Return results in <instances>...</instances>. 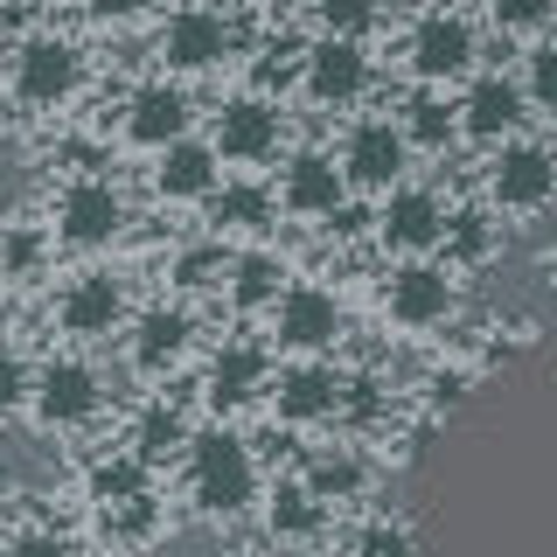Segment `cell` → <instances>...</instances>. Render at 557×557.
Returning <instances> with one entry per match:
<instances>
[{"label": "cell", "instance_id": "cell-1", "mask_svg": "<svg viewBox=\"0 0 557 557\" xmlns=\"http://www.w3.org/2000/svg\"><path fill=\"white\" fill-rule=\"evenodd\" d=\"M182 453H188V495H196L202 516H244L258 502V460L231 425L188 432Z\"/></svg>", "mask_w": 557, "mask_h": 557}, {"label": "cell", "instance_id": "cell-2", "mask_svg": "<svg viewBox=\"0 0 557 557\" xmlns=\"http://www.w3.org/2000/svg\"><path fill=\"white\" fill-rule=\"evenodd\" d=\"M265 313H272V348H286L293 362H327L348 335L342 300L327 286H313V278H293Z\"/></svg>", "mask_w": 557, "mask_h": 557}, {"label": "cell", "instance_id": "cell-3", "mask_svg": "<svg viewBox=\"0 0 557 557\" xmlns=\"http://www.w3.org/2000/svg\"><path fill=\"white\" fill-rule=\"evenodd\" d=\"M481 188H487V209H495V216L530 223V216H544L557 202V153L544 139H502Z\"/></svg>", "mask_w": 557, "mask_h": 557}, {"label": "cell", "instance_id": "cell-4", "mask_svg": "<svg viewBox=\"0 0 557 557\" xmlns=\"http://www.w3.org/2000/svg\"><path fill=\"white\" fill-rule=\"evenodd\" d=\"M77 84H84V57L70 35H28L8 57V91L28 112H57V104L77 98Z\"/></svg>", "mask_w": 557, "mask_h": 557}, {"label": "cell", "instance_id": "cell-5", "mask_svg": "<svg viewBox=\"0 0 557 557\" xmlns=\"http://www.w3.org/2000/svg\"><path fill=\"white\" fill-rule=\"evenodd\" d=\"M335 168H342L348 196H391L411 174V147H405V133H397V119H356L348 139H342V153H335Z\"/></svg>", "mask_w": 557, "mask_h": 557}, {"label": "cell", "instance_id": "cell-6", "mask_svg": "<svg viewBox=\"0 0 557 557\" xmlns=\"http://www.w3.org/2000/svg\"><path fill=\"white\" fill-rule=\"evenodd\" d=\"M98 405H104V383H98L91 362L57 356V362H42V370H28V411H35V425H42V432L91 425Z\"/></svg>", "mask_w": 557, "mask_h": 557}, {"label": "cell", "instance_id": "cell-7", "mask_svg": "<svg viewBox=\"0 0 557 557\" xmlns=\"http://www.w3.org/2000/svg\"><path fill=\"white\" fill-rule=\"evenodd\" d=\"M57 237L70 244V251H112V244L126 237V196H119L104 174H77V182H63Z\"/></svg>", "mask_w": 557, "mask_h": 557}, {"label": "cell", "instance_id": "cell-8", "mask_svg": "<svg viewBox=\"0 0 557 557\" xmlns=\"http://www.w3.org/2000/svg\"><path fill=\"white\" fill-rule=\"evenodd\" d=\"M383 313H391L397 327H411V335H425V327H446L453 321V300H460V286H453V272L440 258H405L391 278H383Z\"/></svg>", "mask_w": 557, "mask_h": 557}, {"label": "cell", "instance_id": "cell-9", "mask_svg": "<svg viewBox=\"0 0 557 557\" xmlns=\"http://www.w3.org/2000/svg\"><path fill=\"white\" fill-rule=\"evenodd\" d=\"M474 57H481V35H474V22L467 14H425L411 35H405V70L418 84H460L467 70H474Z\"/></svg>", "mask_w": 557, "mask_h": 557}, {"label": "cell", "instance_id": "cell-10", "mask_svg": "<svg viewBox=\"0 0 557 557\" xmlns=\"http://www.w3.org/2000/svg\"><path fill=\"white\" fill-rule=\"evenodd\" d=\"M278 147H286V112L272 98H231L209 119V153L216 161L258 168V161H278Z\"/></svg>", "mask_w": 557, "mask_h": 557}, {"label": "cell", "instance_id": "cell-11", "mask_svg": "<svg viewBox=\"0 0 557 557\" xmlns=\"http://www.w3.org/2000/svg\"><path fill=\"white\" fill-rule=\"evenodd\" d=\"M265 397H272L278 425L307 432V425H327L348 405V383H342L335 362H286L278 376H265Z\"/></svg>", "mask_w": 557, "mask_h": 557}, {"label": "cell", "instance_id": "cell-12", "mask_svg": "<svg viewBox=\"0 0 557 557\" xmlns=\"http://www.w3.org/2000/svg\"><path fill=\"white\" fill-rule=\"evenodd\" d=\"M119 133H126V147H139V153H168L174 139L196 133V104H188L182 84L153 77V84H139V91L126 98V112H119Z\"/></svg>", "mask_w": 557, "mask_h": 557}, {"label": "cell", "instance_id": "cell-13", "mask_svg": "<svg viewBox=\"0 0 557 557\" xmlns=\"http://www.w3.org/2000/svg\"><path fill=\"white\" fill-rule=\"evenodd\" d=\"M153 49H161V63L174 77H209V70L231 63L237 35H231V22H223L216 8H182V14H168V28H161Z\"/></svg>", "mask_w": 557, "mask_h": 557}, {"label": "cell", "instance_id": "cell-14", "mask_svg": "<svg viewBox=\"0 0 557 557\" xmlns=\"http://www.w3.org/2000/svg\"><path fill=\"white\" fill-rule=\"evenodd\" d=\"M57 327L70 342H104L126 327V278L112 272H77L70 286L57 293Z\"/></svg>", "mask_w": 557, "mask_h": 557}, {"label": "cell", "instance_id": "cell-15", "mask_svg": "<svg viewBox=\"0 0 557 557\" xmlns=\"http://www.w3.org/2000/svg\"><path fill=\"white\" fill-rule=\"evenodd\" d=\"M300 91L321 104V112H342V104H356L370 91V49L362 42H327V35H313L307 63H300Z\"/></svg>", "mask_w": 557, "mask_h": 557}, {"label": "cell", "instance_id": "cell-16", "mask_svg": "<svg viewBox=\"0 0 557 557\" xmlns=\"http://www.w3.org/2000/svg\"><path fill=\"white\" fill-rule=\"evenodd\" d=\"M278 209H293L307 223H335L348 209V182H342L335 153H293L278 168Z\"/></svg>", "mask_w": 557, "mask_h": 557}, {"label": "cell", "instance_id": "cell-17", "mask_svg": "<svg viewBox=\"0 0 557 557\" xmlns=\"http://www.w3.org/2000/svg\"><path fill=\"white\" fill-rule=\"evenodd\" d=\"M440 231H446V202L432 196V188L397 182L391 196H383L376 237L391 244V251H405V258H432V251H440Z\"/></svg>", "mask_w": 557, "mask_h": 557}, {"label": "cell", "instance_id": "cell-18", "mask_svg": "<svg viewBox=\"0 0 557 557\" xmlns=\"http://www.w3.org/2000/svg\"><path fill=\"white\" fill-rule=\"evenodd\" d=\"M188 348H196V321H188L182 307H147L139 321L126 327V362L139 376H174L188 362Z\"/></svg>", "mask_w": 557, "mask_h": 557}, {"label": "cell", "instance_id": "cell-19", "mask_svg": "<svg viewBox=\"0 0 557 557\" xmlns=\"http://www.w3.org/2000/svg\"><path fill=\"white\" fill-rule=\"evenodd\" d=\"M522 119H530V104H522L516 77H474L467 98L453 104V133H467L474 147H502V139H516Z\"/></svg>", "mask_w": 557, "mask_h": 557}, {"label": "cell", "instance_id": "cell-20", "mask_svg": "<svg viewBox=\"0 0 557 557\" xmlns=\"http://www.w3.org/2000/svg\"><path fill=\"white\" fill-rule=\"evenodd\" d=\"M223 188V161L209 153V139H174L168 153H153V196L161 202H209Z\"/></svg>", "mask_w": 557, "mask_h": 557}, {"label": "cell", "instance_id": "cell-21", "mask_svg": "<svg viewBox=\"0 0 557 557\" xmlns=\"http://www.w3.org/2000/svg\"><path fill=\"white\" fill-rule=\"evenodd\" d=\"M265 376H272V362H265V348L258 342H223L216 348V362H209V376H202V405L209 411H244L258 391H265Z\"/></svg>", "mask_w": 557, "mask_h": 557}, {"label": "cell", "instance_id": "cell-22", "mask_svg": "<svg viewBox=\"0 0 557 557\" xmlns=\"http://www.w3.org/2000/svg\"><path fill=\"white\" fill-rule=\"evenodd\" d=\"M223 278H231V307L237 313H265L278 293L293 286V272H286L278 251H237L231 265H223Z\"/></svg>", "mask_w": 557, "mask_h": 557}, {"label": "cell", "instance_id": "cell-23", "mask_svg": "<svg viewBox=\"0 0 557 557\" xmlns=\"http://www.w3.org/2000/svg\"><path fill=\"white\" fill-rule=\"evenodd\" d=\"M300 487H307L313 502H321V509H327V502H356L362 487H370V467H362V453H356V446H321V453L307 460Z\"/></svg>", "mask_w": 557, "mask_h": 557}, {"label": "cell", "instance_id": "cell-24", "mask_svg": "<svg viewBox=\"0 0 557 557\" xmlns=\"http://www.w3.org/2000/svg\"><path fill=\"white\" fill-rule=\"evenodd\" d=\"M182 446H188V418L174 411V405H147V411H139V425H133V440H126V453L147 467V474L161 460H174Z\"/></svg>", "mask_w": 557, "mask_h": 557}, {"label": "cell", "instance_id": "cell-25", "mask_svg": "<svg viewBox=\"0 0 557 557\" xmlns=\"http://www.w3.org/2000/svg\"><path fill=\"white\" fill-rule=\"evenodd\" d=\"M321 516H327V509L307 495L300 481H278L272 495H265V530L278 536V544H307V536L321 530Z\"/></svg>", "mask_w": 557, "mask_h": 557}, {"label": "cell", "instance_id": "cell-26", "mask_svg": "<svg viewBox=\"0 0 557 557\" xmlns=\"http://www.w3.org/2000/svg\"><path fill=\"white\" fill-rule=\"evenodd\" d=\"M440 251H446V272L453 265H487L495 258V216L487 209H446V231H440Z\"/></svg>", "mask_w": 557, "mask_h": 557}, {"label": "cell", "instance_id": "cell-27", "mask_svg": "<svg viewBox=\"0 0 557 557\" xmlns=\"http://www.w3.org/2000/svg\"><path fill=\"white\" fill-rule=\"evenodd\" d=\"M153 474L133 460V453H104V460L91 467V509H119V502H133V495H147Z\"/></svg>", "mask_w": 557, "mask_h": 557}, {"label": "cell", "instance_id": "cell-28", "mask_svg": "<svg viewBox=\"0 0 557 557\" xmlns=\"http://www.w3.org/2000/svg\"><path fill=\"white\" fill-rule=\"evenodd\" d=\"M516 91H522V104H530V119H544L550 104H557V49L544 42V35L522 49V77H516Z\"/></svg>", "mask_w": 557, "mask_h": 557}, {"label": "cell", "instance_id": "cell-29", "mask_svg": "<svg viewBox=\"0 0 557 557\" xmlns=\"http://www.w3.org/2000/svg\"><path fill=\"white\" fill-rule=\"evenodd\" d=\"M209 209H216L223 231H265L272 196H265V188H251V182H231V188H216V196H209Z\"/></svg>", "mask_w": 557, "mask_h": 557}, {"label": "cell", "instance_id": "cell-30", "mask_svg": "<svg viewBox=\"0 0 557 557\" xmlns=\"http://www.w3.org/2000/svg\"><path fill=\"white\" fill-rule=\"evenodd\" d=\"M313 28L327 35V42H362L370 35V22H376V0H313Z\"/></svg>", "mask_w": 557, "mask_h": 557}, {"label": "cell", "instance_id": "cell-31", "mask_svg": "<svg viewBox=\"0 0 557 557\" xmlns=\"http://www.w3.org/2000/svg\"><path fill=\"white\" fill-rule=\"evenodd\" d=\"M153 522H161V502H153V487H147V495H133V502H119V509H98V530L112 536V544H147Z\"/></svg>", "mask_w": 557, "mask_h": 557}, {"label": "cell", "instance_id": "cell-32", "mask_svg": "<svg viewBox=\"0 0 557 557\" xmlns=\"http://www.w3.org/2000/svg\"><path fill=\"white\" fill-rule=\"evenodd\" d=\"M550 14H557V0H487V22L502 35H530V42L550 28Z\"/></svg>", "mask_w": 557, "mask_h": 557}, {"label": "cell", "instance_id": "cell-33", "mask_svg": "<svg viewBox=\"0 0 557 557\" xmlns=\"http://www.w3.org/2000/svg\"><path fill=\"white\" fill-rule=\"evenodd\" d=\"M397 133H405V147H446V139H453V104L418 98V104H411V119H405Z\"/></svg>", "mask_w": 557, "mask_h": 557}, {"label": "cell", "instance_id": "cell-34", "mask_svg": "<svg viewBox=\"0 0 557 557\" xmlns=\"http://www.w3.org/2000/svg\"><path fill=\"white\" fill-rule=\"evenodd\" d=\"M356 557H418V544H411L405 522H370V530L356 536Z\"/></svg>", "mask_w": 557, "mask_h": 557}, {"label": "cell", "instance_id": "cell-35", "mask_svg": "<svg viewBox=\"0 0 557 557\" xmlns=\"http://www.w3.org/2000/svg\"><path fill=\"white\" fill-rule=\"evenodd\" d=\"M14 411H28V362L0 348V425H8Z\"/></svg>", "mask_w": 557, "mask_h": 557}, {"label": "cell", "instance_id": "cell-36", "mask_svg": "<svg viewBox=\"0 0 557 557\" xmlns=\"http://www.w3.org/2000/svg\"><path fill=\"white\" fill-rule=\"evenodd\" d=\"M8 557H77V544H70L63 530H22L8 544Z\"/></svg>", "mask_w": 557, "mask_h": 557}, {"label": "cell", "instance_id": "cell-37", "mask_svg": "<svg viewBox=\"0 0 557 557\" xmlns=\"http://www.w3.org/2000/svg\"><path fill=\"white\" fill-rule=\"evenodd\" d=\"M153 0H84V14H91L98 28H126V22H139Z\"/></svg>", "mask_w": 557, "mask_h": 557}, {"label": "cell", "instance_id": "cell-38", "mask_svg": "<svg viewBox=\"0 0 557 557\" xmlns=\"http://www.w3.org/2000/svg\"><path fill=\"white\" fill-rule=\"evenodd\" d=\"M8 487H14V481H8V467H0V502H8Z\"/></svg>", "mask_w": 557, "mask_h": 557}]
</instances>
